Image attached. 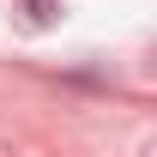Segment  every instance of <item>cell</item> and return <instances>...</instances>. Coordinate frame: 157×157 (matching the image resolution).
Here are the masks:
<instances>
[{
  "instance_id": "1",
  "label": "cell",
  "mask_w": 157,
  "mask_h": 157,
  "mask_svg": "<svg viewBox=\"0 0 157 157\" xmlns=\"http://www.w3.org/2000/svg\"><path fill=\"white\" fill-rule=\"evenodd\" d=\"M48 6H55V0H30V12H48Z\"/></svg>"
}]
</instances>
